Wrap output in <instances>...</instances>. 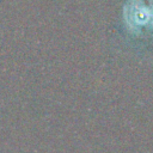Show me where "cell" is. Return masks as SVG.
Returning <instances> with one entry per match:
<instances>
[{
    "mask_svg": "<svg viewBox=\"0 0 153 153\" xmlns=\"http://www.w3.org/2000/svg\"><path fill=\"white\" fill-rule=\"evenodd\" d=\"M124 20L136 35L153 31V0H129L124 8Z\"/></svg>",
    "mask_w": 153,
    "mask_h": 153,
    "instance_id": "obj_1",
    "label": "cell"
}]
</instances>
